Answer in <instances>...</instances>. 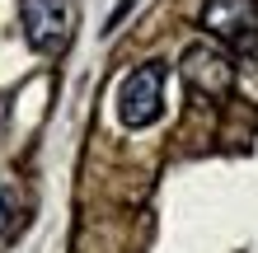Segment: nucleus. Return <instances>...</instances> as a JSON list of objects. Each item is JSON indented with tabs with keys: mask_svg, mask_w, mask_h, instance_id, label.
I'll use <instances>...</instances> for the list:
<instances>
[{
	"mask_svg": "<svg viewBox=\"0 0 258 253\" xmlns=\"http://www.w3.org/2000/svg\"><path fill=\"white\" fill-rule=\"evenodd\" d=\"M5 225H10V202L0 197V230H5Z\"/></svg>",
	"mask_w": 258,
	"mask_h": 253,
	"instance_id": "39448f33",
	"label": "nucleus"
},
{
	"mask_svg": "<svg viewBox=\"0 0 258 253\" xmlns=\"http://www.w3.org/2000/svg\"><path fill=\"white\" fill-rule=\"evenodd\" d=\"M183 80L197 89V94L221 99L225 89L235 85V66H230V56H225V52L207 47V42H197V47L183 52Z\"/></svg>",
	"mask_w": 258,
	"mask_h": 253,
	"instance_id": "20e7f679",
	"label": "nucleus"
},
{
	"mask_svg": "<svg viewBox=\"0 0 258 253\" xmlns=\"http://www.w3.org/2000/svg\"><path fill=\"white\" fill-rule=\"evenodd\" d=\"M202 24L239 52L258 47V0H207Z\"/></svg>",
	"mask_w": 258,
	"mask_h": 253,
	"instance_id": "f03ea898",
	"label": "nucleus"
},
{
	"mask_svg": "<svg viewBox=\"0 0 258 253\" xmlns=\"http://www.w3.org/2000/svg\"><path fill=\"white\" fill-rule=\"evenodd\" d=\"M19 19L38 52H61L71 38V0H24Z\"/></svg>",
	"mask_w": 258,
	"mask_h": 253,
	"instance_id": "7ed1b4c3",
	"label": "nucleus"
},
{
	"mask_svg": "<svg viewBox=\"0 0 258 253\" xmlns=\"http://www.w3.org/2000/svg\"><path fill=\"white\" fill-rule=\"evenodd\" d=\"M160 103H164V70L155 61L136 66L132 75L117 89V117L136 131V127H150L160 117Z\"/></svg>",
	"mask_w": 258,
	"mask_h": 253,
	"instance_id": "f257e3e1",
	"label": "nucleus"
}]
</instances>
